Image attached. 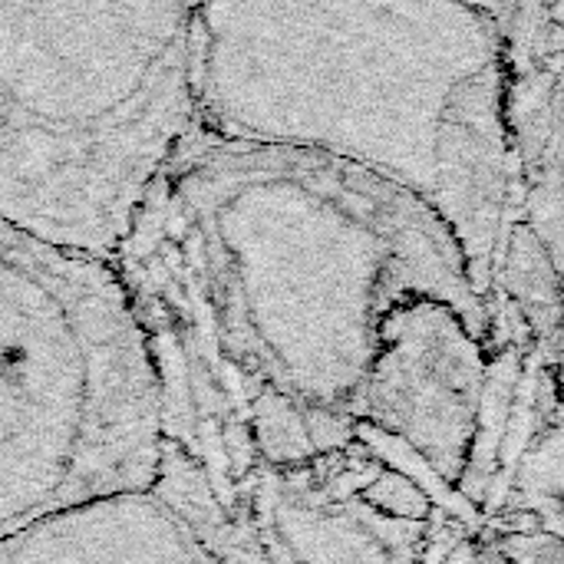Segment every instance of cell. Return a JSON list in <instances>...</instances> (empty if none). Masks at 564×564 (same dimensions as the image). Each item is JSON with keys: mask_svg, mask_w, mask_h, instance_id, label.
<instances>
[{"mask_svg": "<svg viewBox=\"0 0 564 564\" xmlns=\"http://www.w3.org/2000/svg\"><path fill=\"white\" fill-rule=\"evenodd\" d=\"M112 271L159 403V492L212 562L251 482L357 440L383 314L410 297L492 327L449 228L350 162L192 129L149 182Z\"/></svg>", "mask_w": 564, "mask_h": 564, "instance_id": "1", "label": "cell"}, {"mask_svg": "<svg viewBox=\"0 0 564 564\" xmlns=\"http://www.w3.org/2000/svg\"><path fill=\"white\" fill-rule=\"evenodd\" d=\"M195 129L321 152L420 198L489 304L516 212L506 33L469 0H198Z\"/></svg>", "mask_w": 564, "mask_h": 564, "instance_id": "2", "label": "cell"}, {"mask_svg": "<svg viewBox=\"0 0 564 564\" xmlns=\"http://www.w3.org/2000/svg\"><path fill=\"white\" fill-rule=\"evenodd\" d=\"M198 0H0V218L112 261L195 129Z\"/></svg>", "mask_w": 564, "mask_h": 564, "instance_id": "3", "label": "cell"}, {"mask_svg": "<svg viewBox=\"0 0 564 564\" xmlns=\"http://www.w3.org/2000/svg\"><path fill=\"white\" fill-rule=\"evenodd\" d=\"M159 453L155 380L112 264L0 218V539L152 489Z\"/></svg>", "mask_w": 564, "mask_h": 564, "instance_id": "4", "label": "cell"}, {"mask_svg": "<svg viewBox=\"0 0 564 564\" xmlns=\"http://www.w3.org/2000/svg\"><path fill=\"white\" fill-rule=\"evenodd\" d=\"M393 453L360 430L337 453L258 476L221 564H420L443 499Z\"/></svg>", "mask_w": 564, "mask_h": 564, "instance_id": "5", "label": "cell"}, {"mask_svg": "<svg viewBox=\"0 0 564 564\" xmlns=\"http://www.w3.org/2000/svg\"><path fill=\"white\" fill-rule=\"evenodd\" d=\"M489 334L456 304L410 297L390 307L357 390V426L400 446L443 492L459 496L486 390Z\"/></svg>", "mask_w": 564, "mask_h": 564, "instance_id": "6", "label": "cell"}, {"mask_svg": "<svg viewBox=\"0 0 564 564\" xmlns=\"http://www.w3.org/2000/svg\"><path fill=\"white\" fill-rule=\"evenodd\" d=\"M0 564H215L192 525L152 489L66 506L0 539Z\"/></svg>", "mask_w": 564, "mask_h": 564, "instance_id": "7", "label": "cell"}, {"mask_svg": "<svg viewBox=\"0 0 564 564\" xmlns=\"http://www.w3.org/2000/svg\"><path fill=\"white\" fill-rule=\"evenodd\" d=\"M469 3H476V7H482L499 26H502V33H506V26H509V17H512V7H516V0H469Z\"/></svg>", "mask_w": 564, "mask_h": 564, "instance_id": "8", "label": "cell"}]
</instances>
